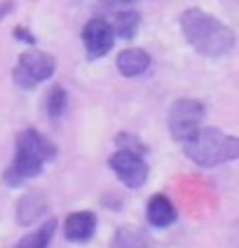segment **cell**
I'll list each match as a JSON object with an SVG mask.
<instances>
[{
    "label": "cell",
    "mask_w": 239,
    "mask_h": 248,
    "mask_svg": "<svg viewBox=\"0 0 239 248\" xmlns=\"http://www.w3.org/2000/svg\"><path fill=\"white\" fill-rule=\"evenodd\" d=\"M181 31L185 40L195 47L199 54L218 59L232 52L235 47V33L225 26L223 21H218L216 16L202 12L197 7L185 10L181 16Z\"/></svg>",
    "instance_id": "obj_1"
},
{
    "label": "cell",
    "mask_w": 239,
    "mask_h": 248,
    "mask_svg": "<svg viewBox=\"0 0 239 248\" xmlns=\"http://www.w3.org/2000/svg\"><path fill=\"white\" fill-rule=\"evenodd\" d=\"M56 157V148L49 138H45L38 129H26L16 138V150L10 169L5 171V183L10 187H16L28 178L38 176L42 166Z\"/></svg>",
    "instance_id": "obj_2"
},
{
    "label": "cell",
    "mask_w": 239,
    "mask_h": 248,
    "mask_svg": "<svg viewBox=\"0 0 239 248\" xmlns=\"http://www.w3.org/2000/svg\"><path fill=\"white\" fill-rule=\"evenodd\" d=\"M185 155L199 166H218L225 162L237 159L239 155V140L221 129H197L188 140H183Z\"/></svg>",
    "instance_id": "obj_3"
},
{
    "label": "cell",
    "mask_w": 239,
    "mask_h": 248,
    "mask_svg": "<svg viewBox=\"0 0 239 248\" xmlns=\"http://www.w3.org/2000/svg\"><path fill=\"white\" fill-rule=\"evenodd\" d=\"M54 70H56L54 56L31 47V49H26L24 54L19 56V63L14 68L12 78L21 89H33V87H38L40 82L49 80L54 75Z\"/></svg>",
    "instance_id": "obj_4"
},
{
    "label": "cell",
    "mask_w": 239,
    "mask_h": 248,
    "mask_svg": "<svg viewBox=\"0 0 239 248\" xmlns=\"http://www.w3.org/2000/svg\"><path fill=\"white\" fill-rule=\"evenodd\" d=\"M202 120H204V103L202 101L178 98V101H174V106L169 110V131L178 143H183L199 129Z\"/></svg>",
    "instance_id": "obj_5"
},
{
    "label": "cell",
    "mask_w": 239,
    "mask_h": 248,
    "mask_svg": "<svg viewBox=\"0 0 239 248\" xmlns=\"http://www.w3.org/2000/svg\"><path fill=\"white\" fill-rule=\"evenodd\" d=\"M111 169L117 173V178L125 183L127 187H141L148 180V164L143 159V152L136 150H120L108 159Z\"/></svg>",
    "instance_id": "obj_6"
},
{
    "label": "cell",
    "mask_w": 239,
    "mask_h": 248,
    "mask_svg": "<svg viewBox=\"0 0 239 248\" xmlns=\"http://www.w3.org/2000/svg\"><path fill=\"white\" fill-rule=\"evenodd\" d=\"M112 40H115V33L111 28V21L106 19H92L87 21L82 28V42L87 56L89 59H101L112 49Z\"/></svg>",
    "instance_id": "obj_7"
},
{
    "label": "cell",
    "mask_w": 239,
    "mask_h": 248,
    "mask_svg": "<svg viewBox=\"0 0 239 248\" xmlns=\"http://www.w3.org/2000/svg\"><path fill=\"white\" fill-rule=\"evenodd\" d=\"M64 232H66L68 241L84 244L96 232V216L92 211H75V213H70L68 218H66Z\"/></svg>",
    "instance_id": "obj_8"
},
{
    "label": "cell",
    "mask_w": 239,
    "mask_h": 248,
    "mask_svg": "<svg viewBox=\"0 0 239 248\" xmlns=\"http://www.w3.org/2000/svg\"><path fill=\"white\" fill-rule=\"evenodd\" d=\"M148 222L153 225V227H169V225H174L176 218H178V213H176V206L171 204V199L164 197V194H153L150 197V202H148Z\"/></svg>",
    "instance_id": "obj_9"
},
{
    "label": "cell",
    "mask_w": 239,
    "mask_h": 248,
    "mask_svg": "<svg viewBox=\"0 0 239 248\" xmlns=\"http://www.w3.org/2000/svg\"><path fill=\"white\" fill-rule=\"evenodd\" d=\"M150 68V54L143 49H125L117 54V70L125 78H136Z\"/></svg>",
    "instance_id": "obj_10"
},
{
    "label": "cell",
    "mask_w": 239,
    "mask_h": 248,
    "mask_svg": "<svg viewBox=\"0 0 239 248\" xmlns=\"http://www.w3.org/2000/svg\"><path fill=\"white\" fill-rule=\"evenodd\" d=\"M47 211V202L40 192H31L26 197H21L19 206H16V216L21 225H31L33 220H38L42 213Z\"/></svg>",
    "instance_id": "obj_11"
},
{
    "label": "cell",
    "mask_w": 239,
    "mask_h": 248,
    "mask_svg": "<svg viewBox=\"0 0 239 248\" xmlns=\"http://www.w3.org/2000/svg\"><path fill=\"white\" fill-rule=\"evenodd\" d=\"M112 248H150V239L145 236L143 230L134 227V225H125L115 232V241Z\"/></svg>",
    "instance_id": "obj_12"
},
{
    "label": "cell",
    "mask_w": 239,
    "mask_h": 248,
    "mask_svg": "<svg viewBox=\"0 0 239 248\" xmlns=\"http://www.w3.org/2000/svg\"><path fill=\"white\" fill-rule=\"evenodd\" d=\"M112 14V33L120 35V38H134L136 33V26H139V12H134L131 7H125V10H117V12H111Z\"/></svg>",
    "instance_id": "obj_13"
},
{
    "label": "cell",
    "mask_w": 239,
    "mask_h": 248,
    "mask_svg": "<svg viewBox=\"0 0 239 248\" xmlns=\"http://www.w3.org/2000/svg\"><path fill=\"white\" fill-rule=\"evenodd\" d=\"M54 230H56L54 218H52V220H45L33 234H26L14 248H47L49 246V241H52Z\"/></svg>",
    "instance_id": "obj_14"
},
{
    "label": "cell",
    "mask_w": 239,
    "mask_h": 248,
    "mask_svg": "<svg viewBox=\"0 0 239 248\" xmlns=\"http://www.w3.org/2000/svg\"><path fill=\"white\" fill-rule=\"evenodd\" d=\"M66 103H68V96H66V89L64 87H54L47 96V112L49 117H61L64 110H66Z\"/></svg>",
    "instance_id": "obj_15"
},
{
    "label": "cell",
    "mask_w": 239,
    "mask_h": 248,
    "mask_svg": "<svg viewBox=\"0 0 239 248\" xmlns=\"http://www.w3.org/2000/svg\"><path fill=\"white\" fill-rule=\"evenodd\" d=\"M117 145L125 148V150H136V152H145L143 143H139V138L131 136V134H120L117 136Z\"/></svg>",
    "instance_id": "obj_16"
},
{
    "label": "cell",
    "mask_w": 239,
    "mask_h": 248,
    "mask_svg": "<svg viewBox=\"0 0 239 248\" xmlns=\"http://www.w3.org/2000/svg\"><path fill=\"white\" fill-rule=\"evenodd\" d=\"M98 7L106 10V12H117V10H125V7H131V5H129V0H101Z\"/></svg>",
    "instance_id": "obj_17"
},
{
    "label": "cell",
    "mask_w": 239,
    "mask_h": 248,
    "mask_svg": "<svg viewBox=\"0 0 239 248\" xmlns=\"http://www.w3.org/2000/svg\"><path fill=\"white\" fill-rule=\"evenodd\" d=\"M14 35H16V38H21V40H26L28 45H35V38H33V35H28L24 28H16V31H14Z\"/></svg>",
    "instance_id": "obj_18"
}]
</instances>
